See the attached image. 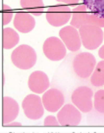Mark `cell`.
Here are the masks:
<instances>
[{
	"label": "cell",
	"instance_id": "25",
	"mask_svg": "<svg viewBox=\"0 0 104 133\" xmlns=\"http://www.w3.org/2000/svg\"><path fill=\"white\" fill-rule=\"evenodd\" d=\"M103 35H104V30H103Z\"/></svg>",
	"mask_w": 104,
	"mask_h": 133
},
{
	"label": "cell",
	"instance_id": "18",
	"mask_svg": "<svg viewBox=\"0 0 104 133\" xmlns=\"http://www.w3.org/2000/svg\"><path fill=\"white\" fill-rule=\"evenodd\" d=\"M83 2L93 14L104 19V0H83Z\"/></svg>",
	"mask_w": 104,
	"mask_h": 133
},
{
	"label": "cell",
	"instance_id": "23",
	"mask_svg": "<svg viewBox=\"0 0 104 133\" xmlns=\"http://www.w3.org/2000/svg\"><path fill=\"white\" fill-rule=\"evenodd\" d=\"M98 55L102 60H104V45H102L98 50Z\"/></svg>",
	"mask_w": 104,
	"mask_h": 133
},
{
	"label": "cell",
	"instance_id": "11",
	"mask_svg": "<svg viewBox=\"0 0 104 133\" xmlns=\"http://www.w3.org/2000/svg\"><path fill=\"white\" fill-rule=\"evenodd\" d=\"M64 95L57 88H51L44 92L42 96V103L47 112H56L64 105Z\"/></svg>",
	"mask_w": 104,
	"mask_h": 133
},
{
	"label": "cell",
	"instance_id": "24",
	"mask_svg": "<svg viewBox=\"0 0 104 133\" xmlns=\"http://www.w3.org/2000/svg\"><path fill=\"white\" fill-rule=\"evenodd\" d=\"M21 123L20 122H14V121H11L7 124H5V126H21Z\"/></svg>",
	"mask_w": 104,
	"mask_h": 133
},
{
	"label": "cell",
	"instance_id": "22",
	"mask_svg": "<svg viewBox=\"0 0 104 133\" xmlns=\"http://www.w3.org/2000/svg\"><path fill=\"white\" fill-rule=\"evenodd\" d=\"M57 2H60L62 4H77L78 2H79L81 0H56Z\"/></svg>",
	"mask_w": 104,
	"mask_h": 133
},
{
	"label": "cell",
	"instance_id": "14",
	"mask_svg": "<svg viewBox=\"0 0 104 133\" xmlns=\"http://www.w3.org/2000/svg\"><path fill=\"white\" fill-rule=\"evenodd\" d=\"M14 26L18 31L22 33L30 32L35 26L34 18L32 15H29V13H16L14 17Z\"/></svg>",
	"mask_w": 104,
	"mask_h": 133
},
{
	"label": "cell",
	"instance_id": "5",
	"mask_svg": "<svg viewBox=\"0 0 104 133\" xmlns=\"http://www.w3.org/2000/svg\"><path fill=\"white\" fill-rule=\"evenodd\" d=\"M72 18V10L65 4L51 6L46 11V21L50 25L62 26L66 25Z\"/></svg>",
	"mask_w": 104,
	"mask_h": 133
},
{
	"label": "cell",
	"instance_id": "17",
	"mask_svg": "<svg viewBox=\"0 0 104 133\" xmlns=\"http://www.w3.org/2000/svg\"><path fill=\"white\" fill-rule=\"evenodd\" d=\"M90 82L94 86H103L104 85V60L97 63L94 71L90 75Z\"/></svg>",
	"mask_w": 104,
	"mask_h": 133
},
{
	"label": "cell",
	"instance_id": "19",
	"mask_svg": "<svg viewBox=\"0 0 104 133\" xmlns=\"http://www.w3.org/2000/svg\"><path fill=\"white\" fill-rule=\"evenodd\" d=\"M93 105L98 112L104 114V90H98L93 94Z\"/></svg>",
	"mask_w": 104,
	"mask_h": 133
},
{
	"label": "cell",
	"instance_id": "2",
	"mask_svg": "<svg viewBox=\"0 0 104 133\" xmlns=\"http://www.w3.org/2000/svg\"><path fill=\"white\" fill-rule=\"evenodd\" d=\"M38 55L33 47L27 44L18 46L12 52L11 61L20 70H29L36 63Z\"/></svg>",
	"mask_w": 104,
	"mask_h": 133
},
{
	"label": "cell",
	"instance_id": "8",
	"mask_svg": "<svg viewBox=\"0 0 104 133\" xmlns=\"http://www.w3.org/2000/svg\"><path fill=\"white\" fill-rule=\"evenodd\" d=\"M43 53L50 61H60L66 56V46L56 36H50L43 43Z\"/></svg>",
	"mask_w": 104,
	"mask_h": 133
},
{
	"label": "cell",
	"instance_id": "7",
	"mask_svg": "<svg viewBox=\"0 0 104 133\" xmlns=\"http://www.w3.org/2000/svg\"><path fill=\"white\" fill-rule=\"evenodd\" d=\"M93 92L89 87L79 86L72 93V102L82 112H89L92 110Z\"/></svg>",
	"mask_w": 104,
	"mask_h": 133
},
{
	"label": "cell",
	"instance_id": "4",
	"mask_svg": "<svg viewBox=\"0 0 104 133\" xmlns=\"http://www.w3.org/2000/svg\"><path fill=\"white\" fill-rule=\"evenodd\" d=\"M96 60L94 56L88 52H82L76 56L73 61V69L75 74L81 78H88L94 71Z\"/></svg>",
	"mask_w": 104,
	"mask_h": 133
},
{
	"label": "cell",
	"instance_id": "1",
	"mask_svg": "<svg viewBox=\"0 0 104 133\" xmlns=\"http://www.w3.org/2000/svg\"><path fill=\"white\" fill-rule=\"evenodd\" d=\"M70 24L78 29L82 25H94L99 28H104V19L93 14L83 3V4L76 6L74 10L72 11V18Z\"/></svg>",
	"mask_w": 104,
	"mask_h": 133
},
{
	"label": "cell",
	"instance_id": "10",
	"mask_svg": "<svg viewBox=\"0 0 104 133\" xmlns=\"http://www.w3.org/2000/svg\"><path fill=\"white\" fill-rule=\"evenodd\" d=\"M60 39L64 42L67 49L72 52L79 51L82 45V40L79 36V29L74 28L73 25H66L59 31Z\"/></svg>",
	"mask_w": 104,
	"mask_h": 133
},
{
	"label": "cell",
	"instance_id": "21",
	"mask_svg": "<svg viewBox=\"0 0 104 133\" xmlns=\"http://www.w3.org/2000/svg\"><path fill=\"white\" fill-rule=\"evenodd\" d=\"M43 125L46 126V127H49V126L56 127V126H59L60 123H59L57 117H55V116H46V118L44 119Z\"/></svg>",
	"mask_w": 104,
	"mask_h": 133
},
{
	"label": "cell",
	"instance_id": "16",
	"mask_svg": "<svg viewBox=\"0 0 104 133\" xmlns=\"http://www.w3.org/2000/svg\"><path fill=\"white\" fill-rule=\"evenodd\" d=\"M21 7L26 11H29L35 16H39L43 12L44 2L43 0H21Z\"/></svg>",
	"mask_w": 104,
	"mask_h": 133
},
{
	"label": "cell",
	"instance_id": "20",
	"mask_svg": "<svg viewBox=\"0 0 104 133\" xmlns=\"http://www.w3.org/2000/svg\"><path fill=\"white\" fill-rule=\"evenodd\" d=\"M12 18L13 13L11 11V8L8 5L4 4L2 6V24H3V25H8L12 20Z\"/></svg>",
	"mask_w": 104,
	"mask_h": 133
},
{
	"label": "cell",
	"instance_id": "13",
	"mask_svg": "<svg viewBox=\"0 0 104 133\" xmlns=\"http://www.w3.org/2000/svg\"><path fill=\"white\" fill-rule=\"evenodd\" d=\"M19 104L16 100L5 96L2 99V123L7 124L11 121H14L19 115Z\"/></svg>",
	"mask_w": 104,
	"mask_h": 133
},
{
	"label": "cell",
	"instance_id": "6",
	"mask_svg": "<svg viewBox=\"0 0 104 133\" xmlns=\"http://www.w3.org/2000/svg\"><path fill=\"white\" fill-rule=\"evenodd\" d=\"M22 108L24 110L25 116L33 121H38L42 117L45 110L42 99L39 96L34 94H29L25 97L22 103Z\"/></svg>",
	"mask_w": 104,
	"mask_h": 133
},
{
	"label": "cell",
	"instance_id": "15",
	"mask_svg": "<svg viewBox=\"0 0 104 133\" xmlns=\"http://www.w3.org/2000/svg\"><path fill=\"white\" fill-rule=\"evenodd\" d=\"M20 37L17 31L13 29L5 28L2 30V45L4 49H11L19 43Z\"/></svg>",
	"mask_w": 104,
	"mask_h": 133
},
{
	"label": "cell",
	"instance_id": "3",
	"mask_svg": "<svg viewBox=\"0 0 104 133\" xmlns=\"http://www.w3.org/2000/svg\"><path fill=\"white\" fill-rule=\"evenodd\" d=\"M81 40L84 48L95 50L101 45L104 39L103 30L94 25H84L79 29Z\"/></svg>",
	"mask_w": 104,
	"mask_h": 133
},
{
	"label": "cell",
	"instance_id": "9",
	"mask_svg": "<svg viewBox=\"0 0 104 133\" xmlns=\"http://www.w3.org/2000/svg\"><path fill=\"white\" fill-rule=\"evenodd\" d=\"M57 119L61 126H77L82 121L81 111L75 105L66 104L58 112Z\"/></svg>",
	"mask_w": 104,
	"mask_h": 133
},
{
	"label": "cell",
	"instance_id": "12",
	"mask_svg": "<svg viewBox=\"0 0 104 133\" xmlns=\"http://www.w3.org/2000/svg\"><path fill=\"white\" fill-rule=\"evenodd\" d=\"M28 85L29 90L34 94H41L44 93L49 87V78L43 71H33L29 76Z\"/></svg>",
	"mask_w": 104,
	"mask_h": 133
}]
</instances>
